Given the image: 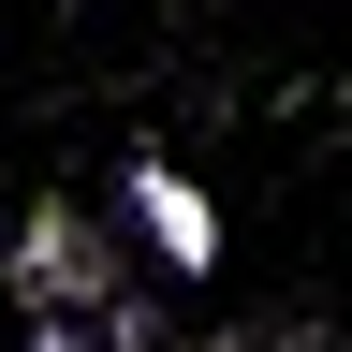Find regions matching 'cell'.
<instances>
[{
    "label": "cell",
    "mask_w": 352,
    "mask_h": 352,
    "mask_svg": "<svg viewBox=\"0 0 352 352\" xmlns=\"http://www.w3.org/2000/svg\"><path fill=\"white\" fill-rule=\"evenodd\" d=\"M0 294H15L30 323H103L132 279H118V235H103V220H88L74 191H44L15 235H0Z\"/></svg>",
    "instance_id": "6da1fadb"
},
{
    "label": "cell",
    "mask_w": 352,
    "mask_h": 352,
    "mask_svg": "<svg viewBox=\"0 0 352 352\" xmlns=\"http://www.w3.org/2000/svg\"><path fill=\"white\" fill-rule=\"evenodd\" d=\"M118 220L147 235V264H162V279H220V206H206L176 162H118Z\"/></svg>",
    "instance_id": "7a4b0ae2"
},
{
    "label": "cell",
    "mask_w": 352,
    "mask_h": 352,
    "mask_svg": "<svg viewBox=\"0 0 352 352\" xmlns=\"http://www.w3.org/2000/svg\"><path fill=\"white\" fill-rule=\"evenodd\" d=\"M30 352H103V338H88V323H30Z\"/></svg>",
    "instance_id": "3957f363"
}]
</instances>
